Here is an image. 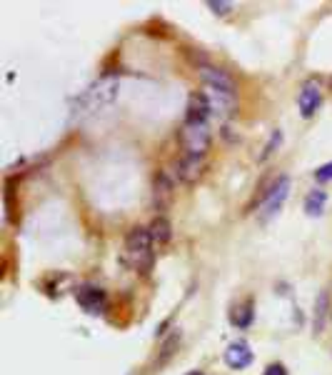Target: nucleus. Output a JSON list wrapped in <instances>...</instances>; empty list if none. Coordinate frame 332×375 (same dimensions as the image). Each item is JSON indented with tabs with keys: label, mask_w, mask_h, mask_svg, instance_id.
<instances>
[{
	"label": "nucleus",
	"mask_w": 332,
	"mask_h": 375,
	"mask_svg": "<svg viewBox=\"0 0 332 375\" xmlns=\"http://www.w3.org/2000/svg\"><path fill=\"white\" fill-rule=\"evenodd\" d=\"M115 93H117V80H100L98 86H93L80 98V105H87V110H95L113 101Z\"/></svg>",
	"instance_id": "20e7f679"
},
{
	"label": "nucleus",
	"mask_w": 332,
	"mask_h": 375,
	"mask_svg": "<svg viewBox=\"0 0 332 375\" xmlns=\"http://www.w3.org/2000/svg\"><path fill=\"white\" fill-rule=\"evenodd\" d=\"M180 138L182 151H188V155H205L210 148V128L208 123H188L180 128L178 133Z\"/></svg>",
	"instance_id": "f03ea898"
},
{
	"label": "nucleus",
	"mask_w": 332,
	"mask_h": 375,
	"mask_svg": "<svg viewBox=\"0 0 332 375\" xmlns=\"http://www.w3.org/2000/svg\"><path fill=\"white\" fill-rule=\"evenodd\" d=\"M150 238L152 243H170V238H173V225H170V220H167L165 216H155L152 218V223H150Z\"/></svg>",
	"instance_id": "ddd939ff"
},
{
	"label": "nucleus",
	"mask_w": 332,
	"mask_h": 375,
	"mask_svg": "<svg viewBox=\"0 0 332 375\" xmlns=\"http://www.w3.org/2000/svg\"><path fill=\"white\" fill-rule=\"evenodd\" d=\"M315 181H320V183L332 181V163H325L320 170H315Z\"/></svg>",
	"instance_id": "aec40b11"
},
{
	"label": "nucleus",
	"mask_w": 332,
	"mask_h": 375,
	"mask_svg": "<svg viewBox=\"0 0 332 375\" xmlns=\"http://www.w3.org/2000/svg\"><path fill=\"white\" fill-rule=\"evenodd\" d=\"M78 298V305L83 308L85 313H102L105 311V305H108V296H105V290L100 288H93V285H85V288H80L75 293Z\"/></svg>",
	"instance_id": "39448f33"
},
{
	"label": "nucleus",
	"mask_w": 332,
	"mask_h": 375,
	"mask_svg": "<svg viewBox=\"0 0 332 375\" xmlns=\"http://www.w3.org/2000/svg\"><path fill=\"white\" fill-rule=\"evenodd\" d=\"M200 78L208 88H215V90H223V93L235 95V83L227 73L217 70L212 65H200Z\"/></svg>",
	"instance_id": "0eeeda50"
},
{
	"label": "nucleus",
	"mask_w": 332,
	"mask_h": 375,
	"mask_svg": "<svg viewBox=\"0 0 332 375\" xmlns=\"http://www.w3.org/2000/svg\"><path fill=\"white\" fill-rule=\"evenodd\" d=\"M208 8L212 10V13L225 15V13H230V10H232V3H225V0H210Z\"/></svg>",
	"instance_id": "6ab92c4d"
},
{
	"label": "nucleus",
	"mask_w": 332,
	"mask_h": 375,
	"mask_svg": "<svg viewBox=\"0 0 332 375\" xmlns=\"http://www.w3.org/2000/svg\"><path fill=\"white\" fill-rule=\"evenodd\" d=\"M120 260L128 270H135V273L148 275L155 266V253H152V238L148 228H140L135 225L128 238L123 243V253H120Z\"/></svg>",
	"instance_id": "f257e3e1"
},
{
	"label": "nucleus",
	"mask_w": 332,
	"mask_h": 375,
	"mask_svg": "<svg viewBox=\"0 0 332 375\" xmlns=\"http://www.w3.org/2000/svg\"><path fill=\"white\" fill-rule=\"evenodd\" d=\"M202 95L208 98L210 113H215V116H227V113L235 110V95L223 93V90H215V88H208V86H205Z\"/></svg>",
	"instance_id": "1a4fd4ad"
},
{
	"label": "nucleus",
	"mask_w": 332,
	"mask_h": 375,
	"mask_svg": "<svg viewBox=\"0 0 332 375\" xmlns=\"http://www.w3.org/2000/svg\"><path fill=\"white\" fill-rule=\"evenodd\" d=\"M188 375H205V373H200V370H193V373H188Z\"/></svg>",
	"instance_id": "4be33fe9"
},
{
	"label": "nucleus",
	"mask_w": 332,
	"mask_h": 375,
	"mask_svg": "<svg viewBox=\"0 0 332 375\" xmlns=\"http://www.w3.org/2000/svg\"><path fill=\"white\" fill-rule=\"evenodd\" d=\"M320 101H322V95H320V88L315 80H307L300 90V98H297V105H300V113L305 118L315 116V110L320 108Z\"/></svg>",
	"instance_id": "9d476101"
},
{
	"label": "nucleus",
	"mask_w": 332,
	"mask_h": 375,
	"mask_svg": "<svg viewBox=\"0 0 332 375\" xmlns=\"http://www.w3.org/2000/svg\"><path fill=\"white\" fill-rule=\"evenodd\" d=\"M225 363H227L232 370L247 368V365L253 363V350H250V346H247L245 340H235V343H230L227 350H225Z\"/></svg>",
	"instance_id": "6e6552de"
},
{
	"label": "nucleus",
	"mask_w": 332,
	"mask_h": 375,
	"mask_svg": "<svg viewBox=\"0 0 332 375\" xmlns=\"http://www.w3.org/2000/svg\"><path fill=\"white\" fill-rule=\"evenodd\" d=\"M205 168H208V163H205L202 155H185V158L178 163V178H180L182 183L193 185V183H197L202 175H205Z\"/></svg>",
	"instance_id": "423d86ee"
},
{
	"label": "nucleus",
	"mask_w": 332,
	"mask_h": 375,
	"mask_svg": "<svg viewBox=\"0 0 332 375\" xmlns=\"http://www.w3.org/2000/svg\"><path fill=\"white\" fill-rule=\"evenodd\" d=\"M325 201H327L325 190H312V193L305 198V213H307V216H320L322 208H325Z\"/></svg>",
	"instance_id": "4468645a"
},
{
	"label": "nucleus",
	"mask_w": 332,
	"mask_h": 375,
	"mask_svg": "<svg viewBox=\"0 0 332 375\" xmlns=\"http://www.w3.org/2000/svg\"><path fill=\"white\" fill-rule=\"evenodd\" d=\"M253 315H255L253 300H245V303L232 311V323L238 325V328H247V325L253 323Z\"/></svg>",
	"instance_id": "2eb2a0df"
},
{
	"label": "nucleus",
	"mask_w": 332,
	"mask_h": 375,
	"mask_svg": "<svg viewBox=\"0 0 332 375\" xmlns=\"http://www.w3.org/2000/svg\"><path fill=\"white\" fill-rule=\"evenodd\" d=\"M210 113V103L202 93H193L188 101V123H205Z\"/></svg>",
	"instance_id": "f8f14e48"
},
{
	"label": "nucleus",
	"mask_w": 332,
	"mask_h": 375,
	"mask_svg": "<svg viewBox=\"0 0 332 375\" xmlns=\"http://www.w3.org/2000/svg\"><path fill=\"white\" fill-rule=\"evenodd\" d=\"M280 143H282V133L280 130H275L273 135H270V140H267V145L262 148V153H260V160H267L270 155H273L277 148H280Z\"/></svg>",
	"instance_id": "a211bd4d"
},
{
	"label": "nucleus",
	"mask_w": 332,
	"mask_h": 375,
	"mask_svg": "<svg viewBox=\"0 0 332 375\" xmlns=\"http://www.w3.org/2000/svg\"><path fill=\"white\" fill-rule=\"evenodd\" d=\"M265 375H288V370H285V365H280V363H270Z\"/></svg>",
	"instance_id": "412c9836"
},
{
	"label": "nucleus",
	"mask_w": 332,
	"mask_h": 375,
	"mask_svg": "<svg viewBox=\"0 0 332 375\" xmlns=\"http://www.w3.org/2000/svg\"><path fill=\"white\" fill-rule=\"evenodd\" d=\"M288 193H290V178L288 175H280L273 185L267 188V195L262 201V218H270L275 213H280L282 203L288 201Z\"/></svg>",
	"instance_id": "7ed1b4c3"
},
{
	"label": "nucleus",
	"mask_w": 332,
	"mask_h": 375,
	"mask_svg": "<svg viewBox=\"0 0 332 375\" xmlns=\"http://www.w3.org/2000/svg\"><path fill=\"white\" fill-rule=\"evenodd\" d=\"M175 181L170 178L167 170H160L155 183H152V198H155V208L165 210L170 205V195H173Z\"/></svg>",
	"instance_id": "9b49d317"
},
{
	"label": "nucleus",
	"mask_w": 332,
	"mask_h": 375,
	"mask_svg": "<svg viewBox=\"0 0 332 375\" xmlns=\"http://www.w3.org/2000/svg\"><path fill=\"white\" fill-rule=\"evenodd\" d=\"M178 343H180V333H175V335H170V338L163 343V348H160V358H158V365H163V363H167V358L175 353V348H178Z\"/></svg>",
	"instance_id": "dca6fc26"
},
{
	"label": "nucleus",
	"mask_w": 332,
	"mask_h": 375,
	"mask_svg": "<svg viewBox=\"0 0 332 375\" xmlns=\"http://www.w3.org/2000/svg\"><path fill=\"white\" fill-rule=\"evenodd\" d=\"M325 313H327V293L322 290L318 298V308H315V315H318V320H315V331H322V323H325Z\"/></svg>",
	"instance_id": "f3484780"
}]
</instances>
